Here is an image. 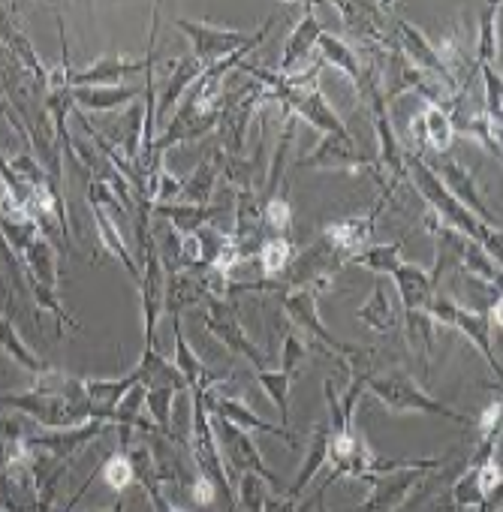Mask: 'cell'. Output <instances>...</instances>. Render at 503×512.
Returning <instances> with one entry per match:
<instances>
[{"label": "cell", "instance_id": "f6af8a7d", "mask_svg": "<svg viewBox=\"0 0 503 512\" xmlns=\"http://www.w3.org/2000/svg\"><path fill=\"white\" fill-rule=\"evenodd\" d=\"M479 440L482 437H491V434H500V398H494L485 410H482V416H479Z\"/></svg>", "mask_w": 503, "mask_h": 512}, {"label": "cell", "instance_id": "8d00e7d4", "mask_svg": "<svg viewBox=\"0 0 503 512\" xmlns=\"http://www.w3.org/2000/svg\"><path fill=\"white\" fill-rule=\"evenodd\" d=\"M269 494H272V491H269V482H266L260 473H254V470L238 473L235 497L244 503V509H247V512H263V506H266V497H269Z\"/></svg>", "mask_w": 503, "mask_h": 512}, {"label": "cell", "instance_id": "f546056e", "mask_svg": "<svg viewBox=\"0 0 503 512\" xmlns=\"http://www.w3.org/2000/svg\"><path fill=\"white\" fill-rule=\"evenodd\" d=\"M401 263H404L401 260V241H389V244H371V247H365L362 253L353 256L347 266H362V269H368L374 275H389L392 278V272Z\"/></svg>", "mask_w": 503, "mask_h": 512}, {"label": "cell", "instance_id": "83f0119b", "mask_svg": "<svg viewBox=\"0 0 503 512\" xmlns=\"http://www.w3.org/2000/svg\"><path fill=\"white\" fill-rule=\"evenodd\" d=\"M217 175H220V163L211 154L208 160H202L196 166V172L190 178H184L178 202L181 205H208L211 202V193H214V184H217Z\"/></svg>", "mask_w": 503, "mask_h": 512}, {"label": "cell", "instance_id": "836d02e7", "mask_svg": "<svg viewBox=\"0 0 503 512\" xmlns=\"http://www.w3.org/2000/svg\"><path fill=\"white\" fill-rule=\"evenodd\" d=\"M434 320L428 311H404V332L410 341V350L419 353L422 365L431 362V344H434Z\"/></svg>", "mask_w": 503, "mask_h": 512}, {"label": "cell", "instance_id": "4dcf8cb0", "mask_svg": "<svg viewBox=\"0 0 503 512\" xmlns=\"http://www.w3.org/2000/svg\"><path fill=\"white\" fill-rule=\"evenodd\" d=\"M500 7L503 4H488V10L479 19V40H476V52H473L476 55L473 67L500 70L497 67V52H500V46H497V19H500Z\"/></svg>", "mask_w": 503, "mask_h": 512}, {"label": "cell", "instance_id": "d6986e66", "mask_svg": "<svg viewBox=\"0 0 503 512\" xmlns=\"http://www.w3.org/2000/svg\"><path fill=\"white\" fill-rule=\"evenodd\" d=\"M320 34H323V28H320V22H317L314 4H302V19H299V25L293 28V34H290V40H287V46H284V58H281L278 73L290 76L302 61H308V55H311V52L317 49V43H320Z\"/></svg>", "mask_w": 503, "mask_h": 512}, {"label": "cell", "instance_id": "b9f144b4", "mask_svg": "<svg viewBox=\"0 0 503 512\" xmlns=\"http://www.w3.org/2000/svg\"><path fill=\"white\" fill-rule=\"evenodd\" d=\"M305 359H308V344H305V338L296 335V332H290V335L284 338V350H281V371H290V374L296 377Z\"/></svg>", "mask_w": 503, "mask_h": 512}, {"label": "cell", "instance_id": "7c38bea8", "mask_svg": "<svg viewBox=\"0 0 503 512\" xmlns=\"http://www.w3.org/2000/svg\"><path fill=\"white\" fill-rule=\"evenodd\" d=\"M395 46H398V52L404 55V61H407L413 70H419V73L431 76L437 85H443L449 94H455L458 82L452 79V73H449V70H446V64L440 61V55H437L434 43H431V40H428L416 25L404 22L401 16H395Z\"/></svg>", "mask_w": 503, "mask_h": 512}, {"label": "cell", "instance_id": "ab89813d", "mask_svg": "<svg viewBox=\"0 0 503 512\" xmlns=\"http://www.w3.org/2000/svg\"><path fill=\"white\" fill-rule=\"evenodd\" d=\"M482 488H479V476H476V467H464V473L455 479L452 485V503L458 512H470L482 503Z\"/></svg>", "mask_w": 503, "mask_h": 512}, {"label": "cell", "instance_id": "ffe728a7", "mask_svg": "<svg viewBox=\"0 0 503 512\" xmlns=\"http://www.w3.org/2000/svg\"><path fill=\"white\" fill-rule=\"evenodd\" d=\"M410 130H413L416 145H419V148H428V151H434V154H449L452 139H455L452 124H449V118H446V109H437V106H425V109L413 118Z\"/></svg>", "mask_w": 503, "mask_h": 512}, {"label": "cell", "instance_id": "d4e9b609", "mask_svg": "<svg viewBox=\"0 0 503 512\" xmlns=\"http://www.w3.org/2000/svg\"><path fill=\"white\" fill-rule=\"evenodd\" d=\"M356 320L359 323H365L368 329H374V332H392L401 320H398V311H395V302H392V296H389V290H386V284L383 281H377L374 284V293H371V299L356 311Z\"/></svg>", "mask_w": 503, "mask_h": 512}, {"label": "cell", "instance_id": "7bdbcfd3", "mask_svg": "<svg viewBox=\"0 0 503 512\" xmlns=\"http://www.w3.org/2000/svg\"><path fill=\"white\" fill-rule=\"evenodd\" d=\"M136 479L145 485V491H148V497H151V506H154V512H187V509H181L178 503H172V500L166 497L163 485L154 479V467H151V470H142Z\"/></svg>", "mask_w": 503, "mask_h": 512}, {"label": "cell", "instance_id": "7a4b0ae2", "mask_svg": "<svg viewBox=\"0 0 503 512\" xmlns=\"http://www.w3.org/2000/svg\"><path fill=\"white\" fill-rule=\"evenodd\" d=\"M365 389H368L383 407H389L392 413H428V416L449 419V422H455V425H461V428H470V425H473L464 413H458V410H452L449 404H443V401H437L434 395H428V392H425L407 371H401V368H392V371H386V374H371V371H368Z\"/></svg>", "mask_w": 503, "mask_h": 512}, {"label": "cell", "instance_id": "52a82bcc", "mask_svg": "<svg viewBox=\"0 0 503 512\" xmlns=\"http://www.w3.org/2000/svg\"><path fill=\"white\" fill-rule=\"evenodd\" d=\"M338 10V16L344 19L347 31L374 55H389L395 46V31H389V19H395V4H332Z\"/></svg>", "mask_w": 503, "mask_h": 512}, {"label": "cell", "instance_id": "c3c4849f", "mask_svg": "<svg viewBox=\"0 0 503 512\" xmlns=\"http://www.w3.org/2000/svg\"><path fill=\"white\" fill-rule=\"evenodd\" d=\"M0 512H13V509H7V506H0Z\"/></svg>", "mask_w": 503, "mask_h": 512}, {"label": "cell", "instance_id": "6da1fadb", "mask_svg": "<svg viewBox=\"0 0 503 512\" xmlns=\"http://www.w3.org/2000/svg\"><path fill=\"white\" fill-rule=\"evenodd\" d=\"M404 166H407V178L413 181V187L419 190V196L425 199L428 211L449 229L467 235L470 241H476L494 263H500V247H503V238H500V229H491L485 226L482 220H476L470 211H464L449 193L446 187L440 184V178L434 175V169L428 166V160L419 154V151H407L404 154Z\"/></svg>", "mask_w": 503, "mask_h": 512}, {"label": "cell", "instance_id": "4316f807", "mask_svg": "<svg viewBox=\"0 0 503 512\" xmlns=\"http://www.w3.org/2000/svg\"><path fill=\"white\" fill-rule=\"evenodd\" d=\"M22 263L31 269L28 281H37V284L55 290V284H58V275H55V247H52V241L43 232L28 244V250L22 253Z\"/></svg>", "mask_w": 503, "mask_h": 512}, {"label": "cell", "instance_id": "e575fe53", "mask_svg": "<svg viewBox=\"0 0 503 512\" xmlns=\"http://www.w3.org/2000/svg\"><path fill=\"white\" fill-rule=\"evenodd\" d=\"M172 329H175V368H178V374L187 380V386L190 389H196L205 377H208V371H205V365L193 356V350H190V344H187V338H184V332H181V317H172Z\"/></svg>", "mask_w": 503, "mask_h": 512}, {"label": "cell", "instance_id": "484cf974", "mask_svg": "<svg viewBox=\"0 0 503 512\" xmlns=\"http://www.w3.org/2000/svg\"><path fill=\"white\" fill-rule=\"evenodd\" d=\"M202 70H205V64H199L193 55H181V58L175 61V70H172V76H169V88L163 91L160 106L154 109V115H157V118H166V115L172 112V106L181 100V94L193 88V82L202 76Z\"/></svg>", "mask_w": 503, "mask_h": 512}, {"label": "cell", "instance_id": "9a60e30c", "mask_svg": "<svg viewBox=\"0 0 503 512\" xmlns=\"http://www.w3.org/2000/svg\"><path fill=\"white\" fill-rule=\"evenodd\" d=\"M386 205L389 202L380 196L374 202V208H368L365 214H353V217H344V220H332V223L323 226L320 235L344 256V263H350L356 253H362L365 247L374 244V223H377V217L383 214Z\"/></svg>", "mask_w": 503, "mask_h": 512}, {"label": "cell", "instance_id": "60d3db41", "mask_svg": "<svg viewBox=\"0 0 503 512\" xmlns=\"http://www.w3.org/2000/svg\"><path fill=\"white\" fill-rule=\"evenodd\" d=\"M103 479H106L109 488H115V491H124V488L136 479L133 461H130V455H127L124 449L115 452V455L103 464Z\"/></svg>", "mask_w": 503, "mask_h": 512}, {"label": "cell", "instance_id": "d6a6232c", "mask_svg": "<svg viewBox=\"0 0 503 512\" xmlns=\"http://www.w3.org/2000/svg\"><path fill=\"white\" fill-rule=\"evenodd\" d=\"M293 256H296V247H293V241L287 235H269L266 244L257 253V263H260V272L266 278H278L290 266Z\"/></svg>", "mask_w": 503, "mask_h": 512}, {"label": "cell", "instance_id": "8fae6325", "mask_svg": "<svg viewBox=\"0 0 503 512\" xmlns=\"http://www.w3.org/2000/svg\"><path fill=\"white\" fill-rule=\"evenodd\" d=\"M208 314H205V329L232 353V356H244V362L254 365V371H269V359L266 353L247 338L235 305H229L226 299H205Z\"/></svg>", "mask_w": 503, "mask_h": 512}, {"label": "cell", "instance_id": "f1b7e54d", "mask_svg": "<svg viewBox=\"0 0 503 512\" xmlns=\"http://www.w3.org/2000/svg\"><path fill=\"white\" fill-rule=\"evenodd\" d=\"M142 94V88H124V85H112V88H73V103L82 109H100L109 112L115 106H124L130 100H136Z\"/></svg>", "mask_w": 503, "mask_h": 512}, {"label": "cell", "instance_id": "7dc6e473", "mask_svg": "<svg viewBox=\"0 0 503 512\" xmlns=\"http://www.w3.org/2000/svg\"><path fill=\"white\" fill-rule=\"evenodd\" d=\"M94 512H100V509H94ZM106 512H121V506H115V509H106Z\"/></svg>", "mask_w": 503, "mask_h": 512}, {"label": "cell", "instance_id": "3957f363", "mask_svg": "<svg viewBox=\"0 0 503 512\" xmlns=\"http://www.w3.org/2000/svg\"><path fill=\"white\" fill-rule=\"evenodd\" d=\"M278 19H269L257 34H247V31H232V28H214L208 22H193V19H175V28L184 31V37L193 43V58L199 64H217L235 52H254L266 34L272 31Z\"/></svg>", "mask_w": 503, "mask_h": 512}, {"label": "cell", "instance_id": "44dd1931", "mask_svg": "<svg viewBox=\"0 0 503 512\" xmlns=\"http://www.w3.org/2000/svg\"><path fill=\"white\" fill-rule=\"evenodd\" d=\"M392 281H395V290L401 296L404 311H428V305L434 299V287H431V278L422 266L401 263L392 272Z\"/></svg>", "mask_w": 503, "mask_h": 512}, {"label": "cell", "instance_id": "2e32d148", "mask_svg": "<svg viewBox=\"0 0 503 512\" xmlns=\"http://www.w3.org/2000/svg\"><path fill=\"white\" fill-rule=\"evenodd\" d=\"M151 49H154V43H151ZM151 49H148V58H139V61H130V58H121V55H106V58L94 61L88 70L73 73L70 76V88H112L124 76H136L142 70H151L154 67Z\"/></svg>", "mask_w": 503, "mask_h": 512}, {"label": "cell", "instance_id": "5b68a950", "mask_svg": "<svg viewBox=\"0 0 503 512\" xmlns=\"http://www.w3.org/2000/svg\"><path fill=\"white\" fill-rule=\"evenodd\" d=\"M0 407H13L19 413H28L52 431L79 428V425L91 422V404L88 401H70V398L40 392V389L22 392V395H0Z\"/></svg>", "mask_w": 503, "mask_h": 512}, {"label": "cell", "instance_id": "7402d4cb", "mask_svg": "<svg viewBox=\"0 0 503 512\" xmlns=\"http://www.w3.org/2000/svg\"><path fill=\"white\" fill-rule=\"evenodd\" d=\"M329 437H332V422H329V413L314 425V434H311V446H308V455L302 461V470L296 476V482L287 488V497L299 503V497L305 494V488L311 485V479L317 476V470L326 464L329 458Z\"/></svg>", "mask_w": 503, "mask_h": 512}, {"label": "cell", "instance_id": "ba28073f", "mask_svg": "<svg viewBox=\"0 0 503 512\" xmlns=\"http://www.w3.org/2000/svg\"><path fill=\"white\" fill-rule=\"evenodd\" d=\"M317 293L314 290H290V293H278V302L281 308L287 311V317L302 326L311 338H317V344H323L332 356H338L350 371H353V359H368V353L362 347H353V344H344L338 341L320 320V311H317Z\"/></svg>", "mask_w": 503, "mask_h": 512}, {"label": "cell", "instance_id": "277c9868", "mask_svg": "<svg viewBox=\"0 0 503 512\" xmlns=\"http://www.w3.org/2000/svg\"><path fill=\"white\" fill-rule=\"evenodd\" d=\"M443 464H449V458H419L410 467H398L389 473L368 476L365 482L371 485V494L353 512H395L410 497V491H416L425 482V476L431 470H440Z\"/></svg>", "mask_w": 503, "mask_h": 512}, {"label": "cell", "instance_id": "603a6c76", "mask_svg": "<svg viewBox=\"0 0 503 512\" xmlns=\"http://www.w3.org/2000/svg\"><path fill=\"white\" fill-rule=\"evenodd\" d=\"M133 374L139 377V383H142L145 389H175V392L190 389L187 380L178 374V368H175L172 362H166L154 347H145L142 362H139V368H136Z\"/></svg>", "mask_w": 503, "mask_h": 512}, {"label": "cell", "instance_id": "ac0fdd59", "mask_svg": "<svg viewBox=\"0 0 503 512\" xmlns=\"http://www.w3.org/2000/svg\"><path fill=\"white\" fill-rule=\"evenodd\" d=\"M103 428H106V422L91 419V422H85V425H79V428H64V431H52V434H40V437H31V434H28L25 443L34 446V449H43V452H49L55 461L67 464L85 443H91L94 437H100Z\"/></svg>", "mask_w": 503, "mask_h": 512}, {"label": "cell", "instance_id": "e0dca14e", "mask_svg": "<svg viewBox=\"0 0 503 512\" xmlns=\"http://www.w3.org/2000/svg\"><path fill=\"white\" fill-rule=\"evenodd\" d=\"M317 49H320L317 61L323 67H335L338 73H344L353 82V88L359 91V97H365V91H368V64L362 67V58L356 55V49L350 43H344L341 37L329 34V31L320 34Z\"/></svg>", "mask_w": 503, "mask_h": 512}, {"label": "cell", "instance_id": "8992f818", "mask_svg": "<svg viewBox=\"0 0 503 512\" xmlns=\"http://www.w3.org/2000/svg\"><path fill=\"white\" fill-rule=\"evenodd\" d=\"M269 103V91L250 79L241 91H235L232 97H223V109H220V154L229 157H244V136H247V124L254 121V115Z\"/></svg>", "mask_w": 503, "mask_h": 512}, {"label": "cell", "instance_id": "74e56055", "mask_svg": "<svg viewBox=\"0 0 503 512\" xmlns=\"http://www.w3.org/2000/svg\"><path fill=\"white\" fill-rule=\"evenodd\" d=\"M479 79H482V88H485V97H482V109H485V118L491 121L494 130H500V115H503V85H500V70L494 67H476Z\"/></svg>", "mask_w": 503, "mask_h": 512}, {"label": "cell", "instance_id": "d590c367", "mask_svg": "<svg viewBox=\"0 0 503 512\" xmlns=\"http://www.w3.org/2000/svg\"><path fill=\"white\" fill-rule=\"evenodd\" d=\"M293 374L290 371H257V383L260 389L275 401L278 413H281V428L290 425V386H293Z\"/></svg>", "mask_w": 503, "mask_h": 512}, {"label": "cell", "instance_id": "4fadbf2b", "mask_svg": "<svg viewBox=\"0 0 503 512\" xmlns=\"http://www.w3.org/2000/svg\"><path fill=\"white\" fill-rule=\"evenodd\" d=\"M428 166L434 169V175L440 178V184L446 187V193H449L464 211H470L476 220H485V226H491V229L500 226L497 211H491V208L485 205V199L479 196L476 181H473V175H470L467 166H461V163L452 160L449 154H437V160L428 163Z\"/></svg>", "mask_w": 503, "mask_h": 512}, {"label": "cell", "instance_id": "cb8c5ba5", "mask_svg": "<svg viewBox=\"0 0 503 512\" xmlns=\"http://www.w3.org/2000/svg\"><path fill=\"white\" fill-rule=\"evenodd\" d=\"M154 211L166 220H172V229L181 235L199 232L202 226H214V220L220 217L223 208L217 205H181V202H169V205H154Z\"/></svg>", "mask_w": 503, "mask_h": 512}, {"label": "cell", "instance_id": "9c48e42d", "mask_svg": "<svg viewBox=\"0 0 503 512\" xmlns=\"http://www.w3.org/2000/svg\"><path fill=\"white\" fill-rule=\"evenodd\" d=\"M302 169H332V172H368L380 187H383V172L377 166L374 151H362L353 136H323L320 145L299 157Z\"/></svg>", "mask_w": 503, "mask_h": 512}, {"label": "cell", "instance_id": "ee69618b", "mask_svg": "<svg viewBox=\"0 0 503 512\" xmlns=\"http://www.w3.org/2000/svg\"><path fill=\"white\" fill-rule=\"evenodd\" d=\"M190 497H193L196 506H211V503L217 500V488L211 485L208 476H202V473L196 470V476H193V482H190Z\"/></svg>", "mask_w": 503, "mask_h": 512}, {"label": "cell", "instance_id": "5bb4252c", "mask_svg": "<svg viewBox=\"0 0 503 512\" xmlns=\"http://www.w3.org/2000/svg\"><path fill=\"white\" fill-rule=\"evenodd\" d=\"M211 428H214V434L220 437V443H223V449H226V458H223L226 464H235L238 473L254 470V473H260L275 491H287L284 479L263 461V455H260L254 437H250L247 431H241V428H235L232 422L217 419V416H211Z\"/></svg>", "mask_w": 503, "mask_h": 512}, {"label": "cell", "instance_id": "f35d334b", "mask_svg": "<svg viewBox=\"0 0 503 512\" xmlns=\"http://www.w3.org/2000/svg\"><path fill=\"white\" fill-rule=\"evenodd\" d=\"M175 389H148L145 392V407H148V413L154 416V425H157V431L163 434V437H169L172 440V422H169V416H172V401H175Z\"/></svg>", "mask_w": 503, "mask_h": 512}, {"label": "cell", "instance_id": "bcb514c9", "mask_svg": "<svg viewBox=\"0 0 503 512\" xmlns=\"http://www.w3.org/2000/svg\"><path fill=\"white\" fill-rule=\"evenodd\" d=\"M263 512H299V503L290 500V497H275V494H269Z\"/></svg>", "mask_w": 503, "mask_h": 512}, {"label": "cell", "instance_id": "30bf717a", "mask_svg": "<svg viewBox=\"0 0 503 512\" xmlns=\"http://www.w3.org/2000/svg\"><path fill=\"white\" fill-rule=\"evenodd\" d=\"M428 314H431L434 323H443V326H452V329L464 332V335L470 338V344H473V347L482 353V359L488 362L491 377L500 380V359H497V353H494V344H491V323H488L485 314L467 311V308H461L452 296H437V293H434V299H431V305H428Z\"/></svg>", "mask_w": 503, "mask_h": 512}, {"label": "cell", "instance_id": "1f68e13d", "mask_svg": "<svg viewBox=\"0 0 503 512\" xmlns=\"http://www.w3.org/2000/svg\"><path fill=\"white\" fill-rule=\"evenodd\" d=\"M0 350L10 353V356H13L25 371H31L34 377H40L43 371H49V365H46L40 356H34V353L28 350V344L22 341V335L13 329L10 317H0Z\"/></svg>", "mask_w": 503, "mask_h": 512}]
</instances>
